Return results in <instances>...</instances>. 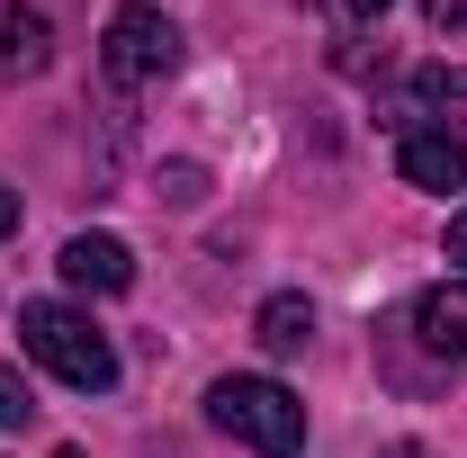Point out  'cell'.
Masks as SVG:
<instances>
[{
  "mask_svg": "<svg viewBox=\"0 0 467 458\" xmlns=\"http://www.w3.org/2000/svg\"><path fill=\"white\" fill-rule=\"evenodd\" d=\"M18 342H27V359L36 369H55L63 387H81V396H109L117 387V350L109 333L90 324V315H72V306H18Z\"/></svg>",
  "mask_w": 467,
  "mask_h": 458,
  "instance_id": "cell-1",
  "label": "cell"
},
{
  "mask_svg": "<svg viewBox=\"0 0 467 458\" xmlns=\"http://www.w3.org/2000/svg\"><path fill=\"white\" fill-rule=\"evenodd\" d=\"M207 422L234 432L243 450H261V458H296L306 450V404H296L279 378H216V387H207Z\"/></svg>",
  "mask_w": 467,
  "mask_h": 458,
  "instance_id": "cell-2",
  "label": "cell"
},
{
  "mask_svg": "<svg viewBox=\"0 0 467 458\" xmlns=\"http://www.w3.org/2000/svg\"><path fill=\"white\" fill-rule=\"evenodd\" d=\"M99 63H109L117 90H144V81L180 72V27L162 18V9L126 0V9H109V27H99Z\"/></svg>",
  "mask_w": 467,
  "mask_h": 458,
  "instance_id": "cell-3",
  "label": "cell"
},
{
  "mask_svg": "<svg viewBox=\"0 0 467 458\" xmlns=\"http://www.w3.org/2000/svg\"><path fill=\"white\" fill-rule=\"evenodd\" d=\"M396 172L413 180V189H467V144L450 135V126H405L396 135Z\"/></svg>",
  "mask_w": 467,
  "mask_h": 458,
  "instance_id": "cell-4",
  "label": "cell"
},
{
  "mask_svg": "<svg viewBox=\"0 0 467 458\" xmlns=\"http://www.w3.org/2000/svg\"><path fill=\"white\" fill-rule=\"evenodd\" d=\"M63 279L81 287V297H126L135 287V252L117 234H72L63 243Z\"/></svg>",
  "mask_w": 467,
  "mask_h": 458,
  "instance_id": "cell-5",
  "label": "cell"
},
{
  "mask_svg": "<svg viewBox=\"0 0 467 458\" xmlns=\"http://www.w3.org/2000/svg\"><path fill=\"white\" fill-rule=\"evenodd\" d=\"M46 63H55L46 18H36V9H18V0H0V72H9V81H36Z\"/></svg>",
  "mask_w": 467,
  "mask_h": 458,
  "instance_id": "cell-6",
  "label": "cell"
},
{
  "mask_svg": "<svg viewBox=\"0 0 467 458\" xmlns=\"http://www.w3.org/2000/svg\"><path fill=\"white\" fill-rule=\"evenodd\" d=\"M413 333H422L431 350H467V279L431 287V297L413 306Z\"/></svg>",
  "mask_w": 467,
  "mask_h": 458,
  "instance_id": "cell-7",
  "label": "cell"
},
{
  "mask_svg": "<svg viewBox=\"0 0 467 458\" xmlns=\"http://www.w3.org/2000/svg\"><path fill=\"white\" fill-rule=\"evenodd\" d=\"M252 333H261V350L288 359V350H306V333H315V306H306V297H270V306L252 315Z\"/></svg>",
  "mask_w": 467,
  "mask_h": 458,
  "instance_id": "cell-8",
  "label": "cell"
},
{
  "mask_svg": "<svg viewBox=\"0 0 467 458\" xmlns=\"http://www.w3.org/2000/svg\"><path fill=\"white\" fill-rule=\"evenodd\" d=\"M27 422H36V387L0 359V432H27Z\"/></svg>",
  "mask_w": 467,
  "mask_h": 458,
  "instance_id": "cell-9",
  "label": "cell"
},
{
  "mask_svg": "<svg viewBox=\"0 0 467 458\" xmlns=\"http://www.w3.org/2000/svg\"><path fill=\"white\" fill-rule=\"evenodd\" d=\"M413 99H431V109L459 99V109H467V63H459V72H450V63H422V72H413Z\"/></svg>",
  "mask_w": 467,
  "mask_h": 458,
  "instance_id": "cell-10",
  "label": "cell"
},
{
  "mask_svg": "<svg viewBox=\"0 0 467 458\" xmlns=\"http://www.w3.org/2000/svg\"><path fill=\"white\" fill-rule=\"evenodd\" d=\"M153 189H162L171 207H198V198H207V172H198V162H162V180H153Z\"/></svg>",
  "mask_w": 467,
  "mask_h": 458,
  "instance_id": "cell-11",
  "label": "cell"
},
{
  "mask_svg": "<svg viewBox=\"0 0 467 458\" xmlns=\"http://www.w3.org/2000/svg\"><path fill=\"white\" fill-rule=\"evenodd\" d=\"M324 9H333V18H342V27H378V18H387V9H396V0H324Z\"/></svg>",
  "mask_w": 467,
  "mask_h": 458,
  "instance_id": "cell-12",
  "label": "cell"
},
{
  "mask_svg": "<svg viewBox=\"0 0 467 458\" xmlns=\"http://www.w3.org/2000/svg\"><path fill=\"white\" fill-rule=\"evenodd\" d=\"M422 9H431V27H459L467 18V0H422Z\"/></svg>",
  "mask_w": 467,
  "mask_h": 458,
  "instance_id": "cell-13",
  "label": "cell"
},
{
  "mask_svg": "<svg viewBox=\"0 0 467 458\" xmlns=\"http://www.w3.org/2000/svg\"><path fill=\"white\" fill-rule=\"evenodd\" d=\"M450 261H467V207L450 216Z\"/></svg>",
  "mask_w": 467,
  "mask_h": 458,
  "instance_id": "cell-14",
  "label": "cell"
},
{
  "mask_svg": "<svg viewBox=\"0 0 467 458\" xmlns=\"http://www.w3.org/2000/svg\"><path fill=\"white\" fill-rule=\"evenodd\" d=\"M0 234H18V189H0Z\"/></svg>",
  "mask_w": 467,
  "mask_h": 458,
  "instance_id": "cell-15",
  "label": "cell"
},
{
  "mask_svg": "<svg viewBox=\"0 0 467 458\" xmlns=\"http://www.w3.org/2000/svg\"><path fill=\"white\" fill-rule=\"evenodd\" d=\"M378 458H431V450H422V441H396V450H378Z\"/></svg>",
  "mask_w": 467,
  "mask_h": 458,
  "instance_id": "cell-16",
  "label": "cell"
},
{
  "mask_svg": "<svg viewBox=\"0 0 467 458\" xmlns=\"http://www.w3.org/2000/svg\"><path fill=\"white\" fill-rule=\"evenodd\" d=\"M63 458H81V450H63Z\"/></svg>",
  "mask_w": 467,
  "mask_h": 458,
  "instance_id": "cell-17",
  "label": "cell"
}]
</instances>
